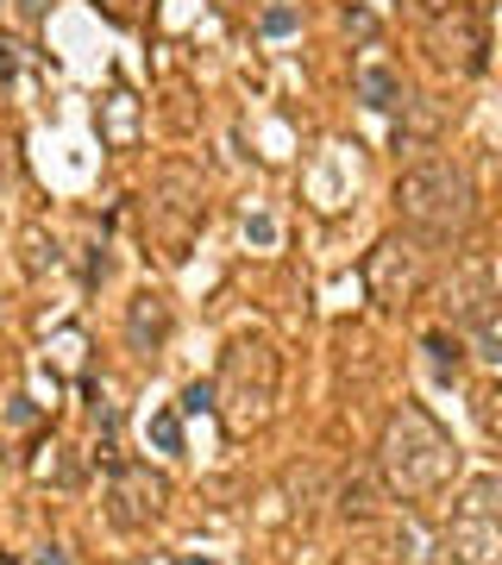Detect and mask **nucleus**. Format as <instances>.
<instances>
[{"label":"nucleus","mask_w":502,"mask_h":565,"mask_svg":"<svg viewBox=\"0 0 502 565\" xmlns=\"http://www.w3.org/2000/svg\"><path fill=\"white\" fill-rule=\"evenodd\" d=\"M376 478L396 503H433L458 478V446L421 402H402L390 409L383 440H376Z\"/></svg>","instance_id":"1"},{"label":"nucleus","mask_w":502,"mask_h":565,"mask_svg":"<svg viewBox=\"0 0 502 565\" xmlns=\"http://www.w3.org/2000/svg\"><path fill=\"white\" fill-rule=\"evenodd\" d=\"M396 214L421 239H465L477 220V189L471 170L452 157H421L396 177Z\"/></svg>","instance_id":"2"},{"label":"nucleus","mask_w":502,"mask_h":565,"mask_svg":"<svg viewBox=\"0 0 502 565\" xmlns=\"http://www.w3.org/2000/svg\"><path fill=\"white\" fill-rule=\"evenodd\" d=\"M276 377H283V364H276V346L264 334L232 339V346L220 352V377H214L220 402H214V409L226 414V428H232V434H251V428L271 414Z\"/></svg>","instance_id":"3"},{"label":"nucleus","mask_w":502,"mask_h":565,"mask_svg":"<svg viewBox=\"0 0 502 565\" xmlns=\"http://www.w3.org/2000/svg\"><path fill=\"white\" fill-rule=\"evenodd\" d=\"M446 560L452 565H502V471L477 478L446 521Z\"/></svg>","instance_id":"4"},{"label":"nucleus","mask_w":502,"mask_h":565,"mask_svg":"<svg viewBox=\"0 0 502 565\" xmlns=\"http://www.w3.org/2000/svg\"><path fill=\"white\" fill-rule=\"evenodd\" d=\"M427 51L433 63H446L452 76H483V63H490V38H483V13H477L471 0H452L446 13H433L427 20Z\"/></svg>","instance_id":"5"},{"label":"nucleus","mask_w":502,"mask_h":565,"mask_svg":"<svg viewBox=\"0 0 502 565\" xmlns=\"http://www.w3.org/2000/svg\"><path fill=\"white\" fill-rule=\"evenodd\" d=\"M164 503H170V484L151 465H113V478H107V521L113 528L139 534L164 515Z\"/></svg>","instance_id":"6"},{"label":"nucleus","mask_w":502,"mask_h":565,"mask_svg":"<svg viewBox=\"0 0 502 565\" xmlns=\"http://www.w3.org/2000/svg\"><path fill=\"white\" fill-rule=\"evenodd\" d=\"M364 282H371V296L383 309H408L415 296H421L427 282V257L415 239H383L371 257H364Z\"/></svg>","instance_id":"7"},{"label":"nucleus","mask_w":502,"mask_h":565,"mask_svg":"<svg viewBox=\"0 0 502 565\" xmlns=\"http://www.w3.org/2000/svg\"><path fill=\"white\" fill-rule=\"evenodd\" d=\"M164 339H170V302L157 289H139L125 302V346L151 359V352H164Z\"/></svg>","instance_id":"8"},{"label":"nucleus","mask_w":502,"mask_h":565,"mask_svg":"<svg viewBox=\"0 0 502 565\" xmlns=\"http://www.w3.org/2000/svg\"><path fill=\"white\" fill-rule=\"evenodd\" d=\"M358 95H364V107H376V113H390V107L402 101V82L383 70V63H364L358 70Z\"/></svg>","instance_id":"9"},{"label":"nucleus","mask_w":502,"mask_h":565,"mask_svg":"<svg viewBox=\"0 0 502 565\" xmlns=\"http://www.w3.org/2000/svg\"><path fill=\"white\" fill-rule=\"evenodd\" d=\"M427 352H433V371L440 377H458V364H465V346L452 334H427Z\"/></svg>","instance_id":"10"},{"label":"nucleus","mask_w":502,"mask_h":565,"mask_svg":"<svg viewBox=\"0 0 502 565\" xmlns=\"http://www.w3.org/2000/svg\"><path fill=\"white\" fill-rule=\"evenodd\" d=\"M151 446L157 453H182V414H151Z\"/></svg>","instance_id":"11"},{"label":"nucleus","mask_w":502,"mask_h":565,"mask_svg":"<svg viewBox=\"0 0 502 565\" xmlns=\"http://www.w3.org/2000/svg\"><path fill=\"white\" fill-rule=\"evenodd\" d=\"M258 32H264V38H289V32H296V7H283V0L264 7V13H258Z\"/></svg>","instance_id":"12"},{"label":"nucleus","mask_w":502,"mask_h":565,"mask_svg":"<svg viewBox=\"0 0 502 565\" xmlns=\"http://www.w3.org/2000/svg\"><path fill=\"white\" fill-rule=\"evenodd\" d=\"M339 509H346L351 521H364V515L376 509V503H371V484H364V478H351V484H346V496H339Z\"/></svg>","instance_id":"13"},{"label":"nucleus","mask_w":502,"mask_h":565,"mask_svg":"<svg viewBox=\"0 0 502 565\" xmlns=\"http://www.w3.org/2000/svg\"><path fill=\"white\" fill-rule=\"evenodd\" d=\"M214 402H220V389H214V384H189V389H182V414H207Z\"/></svg>","instance_id":"14"},{"label":"nucleus","mask_w":502,"mask_h":565,"mask_svg":"<svg viewBox=\"0 0 502 565\" xmlns=\"http://www.w3.org/2000/svg\"><path fill=\"white\" fill-rule=\"evenodd\" d=\"M113 139H125V132H132V101H125V95H113Z\"/></svg>","instance_id":"15"},{"label":"nucleus","mask_w":502,"mask_h":565,"mask_svg":"<svg viewBox=\"0 0 502 565\" xmlns=\"http://www.w3.org/2000/svg\"><path fill=\"white\" fill-rule=\"evenodd\" d=\"M483 428H490V434H502V389H490V396H483Z\"/></svg>","instance_id":"16"},{"label":"nucleus","mask_w":502,"mask_h":565,"mask_svg":"<svg viewBox=\"0 0 502 565\" xmlns=\"http://www.w3.org/2000/svg\"><path fill=\"white\" fill-rule=\"evenodd\" d=\"M246 239H258V245H271V239H276V227L264 220V214H251V220H246Z\"/></svg>","instance_id":"17"},{"label":"nucleus","mask_w":502,"mask_h":565,"mask_svg":"<svg viewBox=\"0 0 502 565\" xmlns=\"http://www.w3.org/2000/svg\"><path fill=\"white\" fill-rule=\"evenodd\" d=\"M346 26L358 32V38H376V20H371V13H346Z\"/></svg>","instance_id":"18"},{"label":"nucleus","mask_w":502,"mask_h":565,"mask_svg":"<svg viewBox=\"0 0 502 565\" xmlns=\"http://www.w3.org/2000/svg\"><path fill=\"white\" fill-rule=\"evenodd\" d=\"M38 565H70V560H63V546H45V553H38Z\"/></svg>","instance_id":"19"},{"label":"nucleus","mask_w":502,"mask_h":565,"mask_svg":"<svg viewBox=\"0 0 502 565\" xmlns=\"http://www.w3.org/2000/svg\"><path fill=\"white\" fill-rule=\"evenodd\" d=\"M107 13H113V20H125V13H132V0H107Z\"/></svg>","instance_id":"20"},{"label":"nucleus","mask_w":502,"mask_h":565,"mask_svg":"<svg viewBox=\"0 0 502 565\" xmlns=\"http://www.w3.org/2000/svg\"><path fill=\"white\" fill-rule=\"evenodd\" d=\"M182 565H220V560H201V553H189V560H182Z\"/></svg>","instance_id":"21"},{"label":"nucleus","mask_w":502,"mask_h":565,"mask_svg":"<svg viewBox=\"0 0 502 565\" xmlns=\"http://www.w3.org/2000/svg\"><path fill=\"white\" fill-rule=\"evenodd\" d=\"M220 7H246V0H220Z\"/></svg>","instance_id":"22"}]
</instances>
